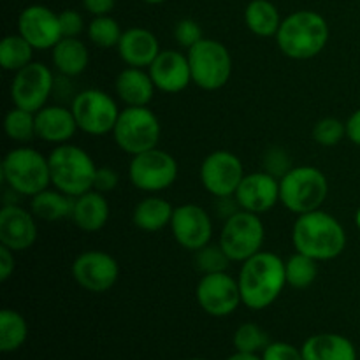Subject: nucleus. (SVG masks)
<instances>
[{
	"label": "nucleus",
	"instance_id": "nucleus-1",
	"mask_svg": "<svg viewBox=\"0 0 360 360\" xmlns=\"http://www.w3.org/2000/svg\"><path fill=\"white\" fill-rule=\"evenodd\" d=\"M243 306L262 311L273 306L287 287L285 260L273 252H259L241 264L238 276Z\"/></svg>",
	"mask_w": 360,
	"mask_h": 360
},
{
	"label": "nucleus",
	"instance_id": "nucleus-2",
	"mask_svg": "<svg viewBox=\"0 0 360 360\" xmlns=\"http://www.w3.org/2000/svg\"><path fill=\"white\" fill-rule=\"evenodd\" d=\"M292 245L295 252L311 257L316 262L338 259L347 248V231L343 224L323 210L299 214L292 227Z\"/></svg>",
	"mask_w": 360,
	"mask_h": 360
},
{
	"label": "nucleus",
	"instance_id": "nucleus-3",
	"mask_svg": "<svg viewBox=\"0 0 360 360\" xmlns=\"http://www.w3.org/2000/svg\"><path fill=\"white\" fill-rule=\"evenodd\" d=\"M330 30L326 18L316 11H295L283 18L276 34V44L287 58L311 60L326 49Z\"/></svg>",
	"mask_w": 360,
	"mask_h": 360
},
{
	"label": "nucleus",
	"instance_id": "nucleus-4",
	"mask_svg": "<svg viewBox=\"0 0 360 360\" xmlns=\"http://www.w3.org/2000/svg\"><path fill=\"white\" fill-rule=\"evenodd\" d=\"M48 162L53 188L67 193L72 199L94 190L98 165L81 146L72 143L58 144L48 155Z\"/></svg>",
	"mask_w": 360,
	"mask_h": 360
},
{
	"label": "nucleus",
	"instance_id": "nucleus-5",
	"mask_svg": "<svg viewBox=\"0 0 360 360\" xmlns=\"http://www.w3.org/2000/svg\"><path fill=\"white\" fill-rule=\"evenodd\" d=\"M0 171L7 188L14 190L21 197H34L51 185L48 157L25 144L7 151Z\"/></svg>",
	"mask_w": 360,
	"mask_h": 360
},
{
	"label": "nucleus",
	"instance_id": "nucleus-6",
	"mask_svg": "<svg viewBox=\"0 0 360 360\" xmlns=\"http://www.w3.org/2000/svg\"><path fill=\"white\" fill-rule=\"evenodd\" d=\"M329 195L327 176L313 165H294L280 179V202L294 214L322 210Z\"/></svg>",
	"mask_w": 360,
	"mask_h": 360
},
{
	"label": "nucleus",
	"instance_id": "nucleus-7",
	"mask_svg": "<svg viewBox=\"0 0 360 360\" xmlns=\"http://www.w3.org/2000/svg\"><path fill=\"white\" fill-rule=\"evenodd\" d=\"M160 136V120L155 111H151L150 105L122 109L118 122L112 129V139L116 146L130 157L158 148Z\"/></svg>",
	"mask_w": 360,
	"mask_h": 360
},
{
	"label": "nucleus",
	"instance_id": "nucleus-8",
	"mask_svg": "<svg viewBox=\"0 0 360 360\" xmlns=\"http://www.w3.org/2000/svg\"><path fill=\"white\" fill-rule=\"evenodd\" d=\"M193 84L204 91L221 90L232 76V55L224 42L206 39L186 51Z\"/></svg>",
	"mask_w": 360,
	"mask_h": 360
},
{
	"label": "nucleus",
	"instance_id": "nucleus-9",
	"mask_svg": "<svg viewBox=\"0 0 360 360\" xmlns=\"http://www.w3.org/2000/svg\"><path fill=\"white\" fill-rule=\"evenodd\" d=\"M266 241V227L260 214L250 211H238L229 220L224 221L218 238V245L231 259V262L243 264L262 252Z\"/></svg>",
	"mask_w": 360,
	"mask_h": 360
},
{
	"label": "nucleus",
	"instance_id": "nucleus-10",
	"mask_svg": "<svg viewBox=\"0 0 360 360\" xmlns=\"http://www.w3.org/2000/svg\"><path fill=\"white\" fill-rule=\"evenodd\" d=\"M70 111L81 132L91 137H102L112 134L122 109L108 91L86 88L74 95L70 101Z\"/></svg>",
	"mask_w": 360,
	"mask_h": 360
},
{
	"label": "nucleus",
	"instance_id": "nucleus-11",
	"mask_svg": "<svg viewBox=\"0 0 360 360\" xmlns=\"http://www.w3.org/2000/svg\"><path fill=\"white\" fill-rule=\"evenodd\" d=\"M179 174V165L169 151L153 148L134 155L129 164V179L144 193H158L171 188Z\"/></svg>",
	"mask_w": 360,
	"mask_h": 360
},
{
	"label": "nucleus",
	"instance_id": "nucleus-12",
	"mask_svg": "<svg viewBox=\"0 0 360 360\" xmlns=\"http://www.w3.org/2000/svg\"><path fill=\"white\" fill-rule=\"evenodd\" d=\"M55 74L46 63L32 62L14 72L11 83V101L16 108L37 112L48 104L55 91Z\"/></svg>",
	"mask_w": 360,
	"mask_h": 360
},
{
	"label": "nucleus",
	"instance_id": "nucleus-13",
	"mask_svg": "<svg viewBox=\"0 0 360 360\" xmlns=\"http://www.w3.org/2000/svg\"><path fill=\"white\" fill-rule=\"evenodd\" d=\"M199 178L204 190L213 197L234 195L245 178L241 158L229 150H214L202 160Z\"/></svg>",
	"mask_w": 360,
	"mask_h": 360
},
{
	"label": "nucleus",
	"instance_id": "nucleus-14",
	"mask_svg": "<svg viewBox=\"0 0 360 360\" xmlns=\"http://www.w3.org/2000/svg\"><path fill=\"white\" fill-rule=\"evenodd\" d=\"M72 278L83 290L104 294L116 285L120 278V264L111 253L102 250H86L74 259Z\"/></svg>",
	"mask_w": 360,
	"mask_h": 360
},
{
	"label": "nucleus",
	"instance_id": "nucleus-15",
	"mask_svg": "<svg viewBox=\"0 0 360 360\" xmlns=\"http://www.w3.org/2000/svg\"><path fill=\"white\" fill-rule=\"evenodd\" d=\"M195 299L200 309L214 319L232 315L243 304L238 278L227 271L214 274H202L195 288Z\"/></svg>",
	"mask_w": 360,
	"mask_h": 360
},
{
	"label": "nucleus",
	"instance_id": "nucleus-16",
	"mask_svg": "<svg viewBox=\"0 0 360 360\" xmlns=\"http://www.w3.org/2000/svg\"><path fill=\"white\" fill-rule=\"evenodd\" d=\"M171 232L174 241L188 252H197L210 245L213 238V220L202 206L193 202L174 207L171 220Z\"/></svg>",
	"mask_w": 360,
	"mask_h": 360
},
{
	"label": "nucleus",
	"instance_id": "nucleus-17",
	"mask_svg": "<svg viewBox=\"0 0 360 360\" xmlns=\"http://www.w3.org/2000/svg\"><path fill=\"white\" fill-rule=\"evenodd\" d=\"M18 34L37 51H51L63 37L58 14L39 4L21 11L18 16Z\"/></svg>",
	"mask_w": 360,
	"mask_h": 360
},
{
	"label": "nucleus",
	"instance_id": "nucleus-18",
	"mask_svg": "<svg viewBox=\"0 0 360 360\" xmlns=\"http://www.w3.org/2000/svg\"><path fill=\"white\" fill-rule=\"evenodd\" d=\"M37 218L20 204H4L0 210V245L14 253L32 248L37 241Z\"/></svg>",
	"mask_w": 360,
	"mask_h": 360
},
{
	"label": "nucleus",
	"instance_id": "nucleus-19",
	"mask_svg": "<svg viewBox=\"0 0 360 360\" xmlns=\"http://www.w3.org/2000/svg\"><path fill=\"white\" fill-rule=\"evenodd\" d=\"M151 79L158 91L176 95L190 86L192 81V70L186 53L178 49H162L157 58L148 67Z\"/></svg>",
	"mask_w": 360,
	"mask_h": 360
},
{
	"label": "nucleus",
	"instance_id": "nucleus-20",
	"mask_svg": "<svg viewBox=\"0 0 360 360\" xmlns=\"http://www.w3.org/2000/svg\"><path fill=\"white\" fill-rule=\"evenodd\" d=\"M234 197L241 210L264 214L280 202V179L267 174L266 171L250 172L245 174Z\"/></svg>",
	"mask_w": 360,
	"mask_h": 360
},
{
	"label": "nucleus",
	"instance_id": "nucleus-21",
	"mask_svg": "<svg viewBox=\"0 0 360 360\" xmlns=\"http://www.w3.org/2000/svg\"><path fill=\"white\" fill-rule=\"evenodd\" d=\"M77 123L70 108L65 105H48L35 112V134L37 139L49 144H65L70 143L77 132Z\"/></svg>",
	"mask_w": 360,
	"mask_h": 360
},
{
	"label": "nucleus",
	"instance_id": "nucleus-22",
	"mask_svg": "<svg viewBox=\"0 0 360 360\" xmlns=\"http://www.w3.org/2000/svg\"><path fill=\"white\" fill-rule=\"evenodd\" d=\"M116 49L127 67H139V69H148L162 51L157 35L143 27L127 28Z\"/></svg>",
	"mask_w": 360,
	"mask_h": 360
},
{
	"label": "nucleus",
	"instance_id": "nucleus-23",
	"mask_svg": "<svg viewBox=\"0 0 360 360\" xmlns=\"http://www.w3.org/2000/svg\"><path fill=\"white\" fill-rule=\"evenodd\" d=\"M115 91L125 108H139L150 105L153 101L155 86L148 69L139 67H125L115 79Z\"/></svg>",
	"mask_w": 360,
	"mask_h": 360
},
{
	"label": "nucleus",
	"instance_id": "nucleus-24",
	"mask_svg": "<svg viewBox=\"0 0 360 360\" xmlns=\"http://www.w3.org/2000/svg\"><path fill=\"white\" fill-rule=\"evenodd\" d=\"M109 218H111V206H109L104 193L97 192V190H90L83 195L74 197L70 220L79 231H102L108 225Z\"/></svg>",
	"mask_w": 360,
	"mask_h": 360
},
{
	"label": "nucleus",
	"instance_id": "nucleus-25",
	"mask_svg": "<svg viewBox=\"0 0 360 360\" xmlns=\"http://www.w3.org/2000/svg\"><path fill=\"white\" fill-rule=\"evenodd\" d=\"M304 360H357V348L343 334H313L301 347Z\"/></svg>",
	"mask_w": 360,
	"mask_h": 360
},
{
	"label": "nucleus",
	"instance_id": "nucleus-26",
	"mask_svg": "<svg viewBox=\"0 0 360 360\" xmlns=\"http://www.w3.org/2000/svg\"><path fill=\"white\" fill-rule=\"evenodd\" d=\"M51 63L63 77H76L86 70L90 53L79 37H62L51 49Z\"/></svg>",
	"mask_w": 360,
	"mask_h": 360
},
{
	"label": "nucleus",
	"instance_id": "nucleus-27",
	"mask_svg": "<svg viewBox=\"0 0 360 360\" xmlns=\"http://www.w3.org/2000/svg\"><path fill=\"white\" fill-rule=\"evenodd\" d=\"M172 213L174 206L167 199L151 193L136 204L132 211V224L139 231L158 232L171 225Z\"/></svg>",
	"mask_w": 360,
	"mask_h": 360
},
{
	"label": "nucleus",
	"instance_id": "nucleus-28",
	"mask_svg": "<svg viewBox=\"0 0 360 360\" xmlns=\"http://www.w3.org/2000/svg\"><path fill=\"white\" fill-rule=\"evenodd\" d=\"M72 202L74 199L67 193L56 188H46L30 197V211L37 220L53 224V221L70 218Z\"/></svg>",
	"mask_w": 360,
	"mask_h": 360
},
{
	"label": "nucleus",
	"instance_id": "nucleus-29",
	"mask_svg": "<svg viewBox=\"0 0 360 360\" xmlns=\"http://www.w3.org/2000/svg\"><path fill=\"white\" fill-rule=\"evenodd\" d=\"M281 21L280 11L269 0H252L245 9L246 28L257 37H276Z\"/></svg>",
	"mask_w": 360,
	"mask_h": 360
},
{
	"label": "nucleus",
	"instance_id": "nucleus-30",
	"mask_svg": "<svg viewBox=\"0 0 360 360\" xmlns=\"http://www.w3.org/2000/svg\"><path fill=\"white\" fill-rule=\"evenodd\" d=\"M28 323L21 313L14 309H2L0 311V350L4 354L16 352L27 343Z\"/></svg>",
	"mask_w": 360,
	"mask_h": 360
},
{
	"label": "nucleus",
	"instance_id": "nucleus-31",
	"mask_svg": "<svg viewBox=\"0 0 360 360\" xmlns=\"http://www.w3.org/2000/svg\"><path fill=\"white\" fill-rule=\"evenodd\" d=\"M34 51L20 34L6 35L0 42V65L7 72H18L34 62Z\"/></svg>",
	"mask_w": 360,
	"mask_h": 360
},
{
	"label": "nucleus",
	"instance_id": "nucleus-32",
	"mask_svg": "<svg viewBox=\"0 0 360 360\" xmlns=\"http://www.w3.org/2000/svg\"><path fill=\"white\" fill-rule=\"evenodd\" d=\"M285 276L288 287L295 290H306L311 287L319 276V262L304 253L295 252L285 260Z\"/></svg>",
	"mask_w": 360,
	"mask_h": 360
},
{
	"label": "nucleus",
	"instance_id": "nucleus-33",
	"mask_svg": "<svg viewBox=\"0 0 360 360\" xmlns=\"http://www.w3.org/2000/svg\"><path fill=\"white\" fill-rule=\"evenodd\" d=\"M4 130L11 141L20 144H28L37 137L35 134V112L27 111L14 105L4 118Z\"/></svg>",
	"mask_w": 360,
	"mask_h": 360
},
{
	"label": "nucleus",
	"instance_id": "nucleus-34",
	"mask_svg": "<svg viewBox=\"0 0 360 360\" xmlns=\"http://www.w3.org/2000/svg\"><path fill=\"white\" fill-rule=\"evenodd\" d=\"M86 35L91 44H95L97 48L111 49L118 46L123 30L118 21L108 14V16H95L88 23Z\"/></svg>",
	"mask_w": 360,
	"mask_h": 360
},
{
	"label": "nucleus",
	"instance_id": "nucleus-35",
	"mask_svg": "<svg viewBox=\"0 0 360 360\" xmlns=\"http://www.w3.org/2000/svg\"><path fill=\"white\" fill-rule=\"evenodd\" d=\"M269 343L271 341L266 330L253 322L241 323L232 336V345H234L236 352H243V354L260 355Z\"/></svg>",
	"mask_w": 360,
	"mask_h": 360
},
{
	"label": "nucleus",
	"instance_id": "nucleus-36",
	"mask_svg": "<svg viewBox=\"0 0 360 360\" xmlns=\"http://www.w3.org/2000/svg\"><path fill=\"white\" fill-rule=\"evenodd\" d=\"M193 266L200 274L224 273L231 266V259L225 255V252L218 243L217 245L210 243V245L193 252Z\"/></svg>",
	"mask_w": 360,
	"mask_h": 360
},
{
	"label": "nucleus",
	"instance_id": "nucleus-37",
	"mask_svg": "<svg viewBox=\"0 0 360 360\" xmlns=\"http://www.w3.org/2000/svg\"><path fill=\"white\" fill-rule=\"evenodd\" d=\"M311 136L313 141L320 146L333 148L347 137V123L334 116H326L313 125Z\"/></svg>",
	"mask_w": 360,
	"mask_h": 360
},
{
	"label": "nucleus",
	"instance_id": "nucleus-38",
	"mask_svg": "<svg viewBox=\"0 0 360 360\" xmlns=\"http://www.w3.org/2000/svg\"><path fill=\"white\" fill-rule=\"evenodd\" d=\"M292 167H294V162H292L290 153L285 148L271 146L264 151L262 171H266L267 174L281 179Z\"/></svg>",
	"mask_w": 360,
	"mask_h": 360
},
{
	"label": "nucleus",
	"instance_id": "nucleus-39",
	"mask_svg": "<svg viewBox=\"0 0 360 360\" xmlns=\"http://www.w3.org/2000/svg\"><path fill=\"white\" fill-rule=\"evenodd\" d=\"M174 39L179 44V48H185L188 51L190 48L197 44L199 41H202L204 34L200 25L197 23L192 18H183L176 23L174 27Z\"/></svg>",
	"mask_w": 360,
	"mask_h": 360
},
{
	"label": "nucleus",
	"instance_id": "nucleus-40",
	"mask_svg": "<svg viewBox=\"0 0 360 360\" xmlns=\"http://www.w3.org/2000/svg\"><path fill=\"white\" fill-rule=\"evenodd\" d=\"M262 360H304L301 348L287 341H271L266 350L260 354Z\"/></svg>",
	"mask_w": 360,
	"mask_h": 360
},
{
	"label": "nucleus",
	"instance_id": "nucleus-41",
	"mask_svg": "<svg viewBox=\"0 0 360 360\" xmlns=\"http://www.w3.org/2000/svg\"><path fill=\"white\" fill-rule=\"evenodd\" d=\"M63 37H79L84 30V20L77 11L65 9L58 14Z\"/></svg>",
	"mask_w": 360,
	"mask_h": 360
},
{
	"label": "nucleus",
	"instance_id": "nucleus-42",
	"mask_svg": "<svg viewBox=\"0 0 360 360\" xmlns=\"http://www.w3.org/2000/svg\"><path fill=\"white\" fill-rule=\"evenodd\" d=\"M120 185V174L112 167H108V165H101L97 167V172H95L94 179V190L101 193H111L118 188Z\"/></svg>",
	"mask_w": 360,
	"mask_h": 360
},
{
	"label": "nucleus",
	"instance_id": "nucleus-43",
	"mask_svg": "<svg viewBox=\"0 0 360 360\" xmlns=\"http://www.w3.org/2000/svg\"><path fill=\"white\" fill-rule=\"evenodd\" d=\"M214 211H217V217L220 218L221 221H225L229 220L232 214L241 211V207H239V202L236 200L234 195L214 197Z\"/></svg>",
	"mask_w": 360,
	"mask_h": 360
},
{
	"label": "nucleus",
	"instance_id": "nucleus-44",
	"mask_svg": "<svg viewBox=\"0 0 360 360\" xmlns=\"http://www.w3.org/2000/svg\"><path fill=\"white\" fill-rule=\"evenodd\" d=\"M16 269V259H14V252L7 246L0 245V281H7L11 274Z\"/></svg>",
	"mask_w": 360,
	"mask_h": 360
},
{
	"label": "nucleus",
	"instance_id": "nucleus-45",
	"mask_svg": "<svg viewBox=\"0 0 360 360\" xmlns=\"http://www.w3.org/2000/svg\"><path fill=\"white\" fill-rule=\"evenodd\" d=\"M116 0H83V7L91 16H108L115 9Z\"/></svg>",
	"mask_w": 360,
	"mask_h": 360
},
{
	"label": "nucleus",
	"instance_id": "nucleus-46",
	"mask_svg": "<svg viewBox=\"0 0 360 360\" xmlns=\"http://www.w3.org/2000/svg\"><path fill=\"white\" fill-rule=\"evenodd\" d=\"M345 123H347V139L355 146H360V108L355 109Z\"/></svg>",
	"mask_w": 360,
	"mask_h": 360
},
{
	"label": "nucleus",
	"instance_id": "nucleus-47",
	"mask_svg": "<svg viewBox=\"0 0 360 360\" xmlns=\"http://www.w3.org/2000/svg\"><path fill=\"white\" fill-rule=\"evenodd\" d=\"M225 360H262L259 354H243V352H236L232 354L231 357H227Z\"/></svg>",
	"mask_w": 360,
	"mask_h": 360
},
{
	"label": "nucleus",
	"instance_id": "nucleus-48",
	"mask_svg": "<svg viewBox=\"0 0 360 360\" xmlns=\"http://www.w3.org/2000/svg\"><path fill=\"white\" fill-rule=\"evenodd\" d=\"M355 225H357V229L360 231V207L355 211Z\"/></svg>",
	"mask_w": 360,
	"mask_h": 360
},
{
	"label": "nucleus",
	"instance_id": "nucleus-49",
	"mask_svg": "<svg viewBox=\"0 0 360 360\" xmlns=\"http://www.w3.org/2000/svg\"><path fill=\"white\" fill-rule=\"evenodd\" d=\"M143 2H146V4H153V6H157V4H164L165 0H143Z\"/></svg>",
	"mask_w": 360,
	"mask_h": 360
},
{
	"label": "nucleus",
	"instance_id": "nucleus-50",
	"mask_svg": "<svg viewBox=\"0 0 360 360\" xmlns=\"http://www.w3.org/2000/svg\"><path fill=\"white\" fill-rule=\"evenodd\" d=\"M186 360H207V359H200V357H195V359H186Z\"/></svg>",
	"mask_w": 360,
	"mask_h": 360
}]
</instances>
